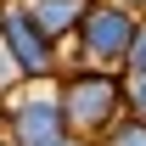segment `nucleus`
Returning <instances> with one entry per match:
<instances>
[{"label":"nucleus","mask_w":146,"mask_h":146,"mask_svg":"<svg viewBox=\"0 0 146 146\" xmlns=\"http://www.w3.org/2000/svg\"><path fill=\"white\" fill-rule=\"evenodd\" d=\"M79 34H84V45H90L96 56H129V45H135L141 28L129 23L124 6H96V11H84Z\"/></svg>","instance_id":"nucleus-1"},{"label":"nucleus","mask_w":146,"mask_h":146,"mask_svg":"<svg viewBox=\"0 0 146 146\" xmlns=\"http://www.w3.org/2000/svg\"><path fill=\"white\" fill-rule=\"evenodd\" d=\"M6 45H11V56H17L23 73H51V34L39 28L34 11H6Z\"/></svg>","instance_id":"nucleus-2"},{"label":"nucleus","mask_w":146,"mask_h":146,"mask_svg":"<svg viewBox=\"0 0 146 146\" xmlns=\"http://www.w3.org/2000/svg\"><path fill=\"white\" fill-rule=\"evenodd\" d=\"M112 101H118V84L101 79V73H84V79H73L68 84V118L73 124H107L112 118Z\"/></svg>","instance_id":"nucleus-3"},{"label":"nucleus","mask_w":146,"mask_h":146,"mask_svg":"<svg viewBox=\"0 0 146 146\" xmlns=\"http://www.w3.org/2000/svg\"><path fill=\"white\" fill-rule=\"evenodd\" d=\"M62 124H68V112L51 107V101H28V107L11 112V135H17V146H51V141H62Z\"/></svg>","instance_id":"nucleus-4"},{"label":"nucleus","mask_w":146,"mask_h":146,"mask_svg":"<svg viewBox=\"0 0 146 146\" xmlns=\"http://www.w3.org/2000/svg\"><path fill=\"white\" fill-rule=\"evenodd\" d=\"M28 11L39 17V28H45V34H68V28H79V23H84L90 0H34Z\"/></svg>","instance_id":"nucleus-5"},{"label":"nucleus","mask_w":146,"mask_h":146,"mask_svg":"<svg viewBox=\"0 0 146 146\" xmlns=\"http://www.w3.org/2000/svg\"><path fill=\"white\" fill-rule=\"evenodd\" d=\"M107 146H146V124H141V118H124V124L112 129Z\"/></svg>","instance_id":"nucleus-6"},{"label":"nucleus","mask_w":146,"mask_h":146,"mask_svg":"<svg viewBox=\"0 0 146 146\" xmlns=\"http://www.w3.org/2000/svg\"><path fill=\"white\" fill-rule=\"evenodd\" d=\"M124 62H129V73H146V28L135 34V45H129V56H124Z\"/></svg>","instance_id":"nucleus-7"},{"label":"nucleus","mask_w":146,"mask_h":146,"mask_svg":"<svg viewBox=\"0 0 146 146\" xmlns=\"http://www.w3.org/2000/svg\"><path fill=\"white\" fill-rule=\"evenodd\" d=\"M129 101L146 112V73H135V84H129Z\"/></svg>","instance_id":"nucleus-8"},{"label":"nucleus","mask_w":146,"mask_h":146,"mask_svg":"<svg viewBox=\"0 0 146 146\" xmlns=\"http://www.w3.org/2000/svg\"><path fill=\"white\" fill-rule=\"evenodd\" d=\"M51 146H73V141H51Z\"/></svg>","instance_id":"nucleus-9"},{"label":"nucleus","mask_w":146,"mask_h":146,"mask_svg":"<svg viewBox=\"0 0 146 146\" xmlns=\"http://www.w3.org/2000/svg\"><path fill=\"white\" fill-rule=\"evenodd\" d=\"M129 6H135V0H129Z\"/></svg>","instance_id":"nucleus-10"}]
</instances>
